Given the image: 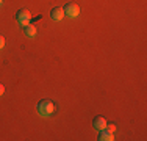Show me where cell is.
<instances>
[{
  "label": "cell",
  "mask_w": 147,
  "mask_h": 141,
  "mask_svg": "<svg viewBox=\"0 0 147 141\" xmlns=\"http://www.w3.org/2000/svg\"><path fill=\"white\" fill-rule=\"evenodd\" d=\"M50 17L53 20H57V22H58V20H61L63 17H64V9H63V6H57V8L52 9V11H50Z\"/></svg>",
  "instance_id": "5b68a950"
},
{
  "label": "cell",
  "mask_w": 147,
  "mask_h": 141,
  "mask_svg": "<svg viewBox=\"0 0 147 141\" xmlns=\"http://www.w3.org/2000/svg\"><path fill=\"white\" fill-rule=\"evenodd\" d=\"M3 45H5V38L0 35V49H3Z\"/></svg>",
  "instance_id": "9c48e42d"
},
{
  "label": "cell",
  "mask_w": 147,
  "mask_h": 141,
  "mask_svg": "<svg viewBox=\"0 0 147 141\" xmlns=\"http://www.w3.org/2000/svg\"><path fill=\"white\" fill-rule=\"evenodd\" d=\"M64 16H67V17H71V19H74V17H77L80 14V8H78V5H75L74 2H69V3H66L64 5Z\"/></svg>",
  "instance_id": "7a4b0ae2"
},
{
  "label": "cell",
  "mask_w": 147,
  "mask_h": 141,
  "mask_svg": "<svg viewBox=\"0 0 147 141\" xmlns=\"http://www.w3.org/2000/svg\"><path fill=\"white\" fill-rule=\"evenodd\" d=\"M16 19H17V22L24 27V25H27V24H30L31 14H30L28 9H19V11L16 13Z\"/></svg>",
  "instance_id": "3957f363"
},
{
  "label": "cell",
  "mask_w": 147,
  "mask_h": 141,
  "mask_svg": "<svg viewBox=\"0 0 147 141\" xmlns=\"http://www.w3.org/2000/svg\"><path fill=\"white\" fill-rule=\"evenodd\" d=\"M3 93H5V86H3V85L2 83H0V96H2V94Z\"/></svg>",
  "instance_id": "30bf717a"
},
{
  "label": "cell",
  "mask_w": 147,
  "mask_h": 141,
  "mask_svg": "<svg viewBox=\"0 0 147 141\" xmlns=\"http://www.w3.org/2000/svg\"><path fill=\"white\" fill-rule=\"evenodd\" d=\"M24 33L28 38H33L34 35H36V27L31 25V24H27V25H24Z\"/></svg>",
  "instance_id": "52a82bcc"
},
{
  "label": "cell",
  "mask_w": 147,
  "mask_h": 141,
  "mask_svg": "<svg viewBox=\"0 0 147 141\" xmlns=\"http://www.w3.org/2000/svg\"><path fill=\"white\" fill-rule=\"evenodd\" d=\"M92 125L96 127L97 130H102V129H107V121H105L103 116H96L92 121Z\"/></svg>",
  "instance_id": "8992f818"
},
{
  "label": "cell",
  "mask_w": 147,
  "mask_h": 141,
  "mask_svg": "<svg viewBox=\"0 0 147 141\" xmlns=\"http://www.w3.org/2000/svg\"><path fill=\"white\" fill-rule=\"evenodd\" d=\"M97 140H99V141H113L114 135H113V132H110L108 129H102V130H99Z\"/></svg>",
  "instance_id": "277c9868"
},
{
  "label": "cell",
  "mask_w": 147,
  "mask_h": 141,
  "mask_svg": "<svg viewBox=\"0 0 147 141\" xmlns=\"http://www.w3.org/2000/svg\"><path fill=\"white\" fill-rule=\"evenodd\" d=\"M0 5H2V0H0Z\"/></svg>",
  "instance_id": "8fae6325"
},
{
  "label": "cell",
  "mask_w": 147,
  "mask_h": 141,
  "mask_svg": "<svg viewBox=\"0 0 147 141\" xmlns=\"http://www.w3.org/2000/svg\"><path fill=\"white\" fill-rule=\"evenodd\" d=\"M38 113H39L41 116H44V118H47V116H50L52 113L55 110V105L52 100H47V99H44V100H41L39 104H38Z\"/></svg>",
  "instance_id": "6da1fadb"
},
{
  "label": "cell",
  "mask_w": 147,
  "mask_h": 141,
  "mask_svg": "<svg viewBox=\"0 0 147 141\" xmlns=\"http://www.w3.org/2000/svg\"><path fill=\"white\" fill-rule=\"evenodd\" d=\"M107 129L110 130V132L114 133V130H116V125H114V124H107Z\"/></svg>",
  "instance_id": "ba28073f"
}]
</instances>
